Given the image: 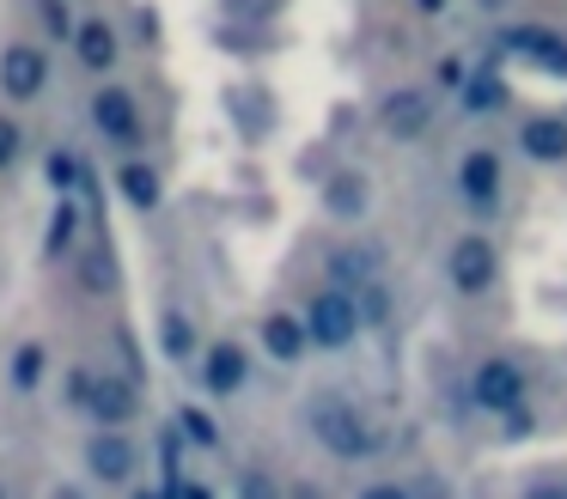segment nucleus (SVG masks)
<instances>
[{
  "instance_id": "nucleus-34",
  "label": "nucleus",
  "mask_w": 567,
  "mask_h": 499,
  "mask_svg": "<svg viewBox=\"0 0 567 499\" xmlns=\"http://www.w3.org/2000/svg\"><path fill=\"white\" fill-rule=\"evenodd\" d=\"M0 499H7V487H0Z\"/></svg>"
},
{
  "instance_id": "nucleus-18",
  "label": "nucleus",
  "mask_w": 567,
  "mask_h": 499,
  "mask_svg": "<svg viewBox=\"0 0 567 499\" xmlns=\"http://www.w3.org/2000/svg\"><path fill=\"white\" fill-rule=\"evenodd\" d=\"M74 231H80V207H74V195H62L50 231H43V256H68V250H74Z\"/></svg>"
},
{
  "instance_id": "nucleus-20",
  "label": "nucleus",
  "mask_w": 567,
  "mask_h": 499,
  "mask_svg": "<svg viewBox=\"0 0 567 499\" xmlns=\"http://www.w3.org/2000/svg\"><path fill=\"white\" fill-rule=\"evenodd\" d=\"M43 365H50L43 341H25V347L13 353V389H38L43 384Z\"/></svg>"
},
{
  "instance_id": "nucleus-31",
  "label": "nucleus",
  "mask_w": 567,
  "mask_h": 499,
  "mask_svg": "<svg viewBox=\"0 0 567 499\" xmlns=\"http://www.w3.org/2000/svg\"><path fill=\"white\" fill-rule=\"evenodd\" d=\"M50 499H86V493H80V487H68V481H62V487H50Z\"/></svg>"
},
{
  "instance_id": "nucleus-13",
  "label": "nucleus",
  "mask_w": 567,
  "mask_h": 499,
  "mask_svg": "<svg viewBox=\"0 0 567 499\" xmlns=\"http://www.w3.org/2000/svg\"><path fill=\"white\" fill-rule=\"evenodd\" d=\"M135 408H141V396H135V384H128V377H92L86 414L99 426H128V420H135Z\"/></svg>"
},
{
  "instance_id": "nucleus-23",
  "label": "nucleus",
  "mask_w": 567,
  "mask_h": 499,
  "mask_svg": "<svg viewBox=\"0 0 567 499\" xmlns=\"http://www.w3.org/2000/svg\"><path fill=\"white\" fill-rule=\"evenodd\" d=\"M19 153H25V128L13 116H0V170H13Z\"/></svg>"
},
{
  "instance_id": "nucleus-3",
  "label": "nucleus",
  "mask_w": 567,
  "mask_h": 499,
  "mask_svg": "<svg viewBox=\"0 0 567 499\" xmlns=\"http://www.w3.org/2000/svg\"><path fill=\"white\" fill-rule=\"evenodd\" d=\"M464 384H470L464 402L476 414H513V408H525V396H530V377H525V365H518L513 353H488V360H476Z\"/></svg>"
},
{
  "instance_id": "nucleus-1",
  "label": "nucleus",
  "mask_w": 567,
  "mask_h": 499,
  "mask_svg": "<svg viewBox=\"0 0 567 499\" xmlns=\"http://www.w3.org/2000/svg\"><path fill=\"white\" fill-rule=\"evenodd\" d=\"M306 426H311V438L342 462H360V457L379 450V426H372L367 408L348 402V396H311L306 402Z\"/></svg>"
},
{
  "instance_id": "nucleus-12",
  "label": "nucleus",
  "mask_w": 567,
  "mask_h": 499,
  "mask_svg": "<svg viewBox=\"0 0 567 499\" xmlns=\"http://www.w3.org/2000/svg\"><path fill=\"white\" fill-rule=\"evenodd\" d=\"M257 335H262V347H269V360H281V365H293L311 353V329H306V316H293V311H269Z\"/></svg>"
},
{
  "instance_id": "nucleus-22",
  "label": "nucleus",
  "mask_w": 567,
  "mask_h": 499,
  "mask_svg": "<svg viewBox=\"0 0 567 499\" xmlns=\"http://www.w3.org/2000/svg\"><path fill=\"white\" fill-rule=\"evenodd\" d=\"M38 12H43V24H50L55 43H74V24L80 19H68V0H38Z\"/></svg>"
},
{
  "instance_id": "nucleus-21",
  "label": "nucleus",
  "mask_w": 567,
  "mask_h": 499,
  "mask_svg": "<svg viewBox=\"0 0 567 499\" xmlns=\"http://www.w3.org/2000/svg\"><path fill=\"white\" fill-rule=\"evenodd\" d=\"M43 177H50V189H55V195H80V158H74V153H50Z\"/></svg>"
},
{
  "instance_id": "nucleus-7",
  "label": "nucleus",
  "mask_w": 567,
  "mask_h": 499,
  "mask_svg": "<svg viewBox=\"0 0 567 499\" xmlns=\"http://www.w3.org/2000/svg\"><path fill=\"white\" fill-rule=\"evenodd\" d=\"M86 469H92V481H99V487H123V481H135V469H141L135 438H128L123 426H99V433L86 438Z\"/></svg>"
},
{
  "instance_id": "nucleus-8",
  "label": "nucleus",
  "mask_w": 567,
  "mask_h": 499,
  "mask_svg": "<svg viewBox=\"0 0 567 499\" xmlns=\"http://www.w3.org/2000/svg\"><path fill=\"white\" fill-rule=\"evenodd\" d=\"M0 92L13 104H31V97L50 92V55L38 43H7L0 49Z\"/></svg>"
},
{
  "instance_id": "nucleus-14",
  "label": "nucleus",
  "mask_w": 567,
  "mask_h": 499,
  "mask_svg": "<svg viewBox=\"0 0 567 499\" xmlns=\"http://www.w3.org/2000/svg\"><path fill=\"white\" fill-rule=\"evenodd\" d=\"M74 55H80V67L111 73L116 55H123V43H116V31H111L104 19H80V24H74Z\"/></svg>"
},
{
  "instance_id": "nucleus-19",
  "label": "nucleus",
  "mask_w": 567,
  "mask_h": 499,
  "mask_svg": "<svg viewBox=\"0 0 567 499\" xmlns=\"http://www.w3.org/2000/svg\"><path fill=\"white\" fill-rule=\"evenodd\" d=\"M177 438H189V445L214 450V445H220V426H214V414H208V408L184 402V408H177Z\"/></svg>"
},
{
  "instance_id": "nucleus-27",
  "label": "nucleus",
  "mask_w": 567,
  "mask_h": 499,
  "mask_svg": "<svg viewBox=\"0 0 567 499\" xmlns=\"http://www.w3.org/2000/svg\"><path fill=\"white\" fill-rule=\"evenodd\" d=\"M86 396H92V372H68V402L86 408Z\"/></svg>"
},
{
  "instance_id": "nucleus-10",
  "label": "nucleus",
  "mask_w": 567,
  "mask_h": 499,
  "mask_svg": "<svg viewBox=\"0 0 567 499\" xmlns=\"http://www.w3.org/2000/svg\"><path fill=\"white\" fill-rule=\"evenodd\" d=\"M92 122H99L104 141L141 146V110H135V92H128V85H99V92H92Z\"/></svg>"
},
{
  "instance_id": "nucleus-25",
  "label": "nucleus",
  "mask_w": 567,
  "mask_h": 499,
  "mask_svg": "<svg viewBox=\"0 0 567 499\" xmlns=\"http://www.w3.org/2000/svg\"><path fill=\"white\" fill-rule=\"evenodd\" d=\"M470 12H482V19H513L518 12V0H464Z\"/></svg>"
},
{
  "instance_id": "nucleus-6",
  "label": "nucleus",
  "mask_w": 567,
  "mask_h": 499,
  "mask_svg": "<svg viewBox=\"0 0 567 499\" xmlns=\"http://www.w3.org/2000/svg\"><path fill=\"white\" fill-rule=\"evenodd\" d=\"M433 122H440V92H433V85H391V92L379 97V128L391 134L396 146L427 141Z\"/></svg>"
},
{
  "instance_id": "nucleus-11",
  "label": "nucleus",
  "mask_w": 567,
  "mask_h": 499,
  "mask_svg": "<svg viewBox=\"0 0 567 499\" xmlns=\"http://www.w3.org/2000/svg\"><path fill=\"white\" fill-rule=\"evenodd\" d=\"M202 389L208 396H238V389L250 384V360H245V347L238 341H214L208 353H202Z\"/></svg>"
},
{
  "instance_id": "nucleus-2",
  "label": "nucleus",
  "mask_w": 567,
  "mask_h": 499,
  "mask_svg": "<svg viewBox=\"0 0 567 499\" xmlns=\"http://www.w3.org/2000/svg\"><path fill=\"white\" fill-rule=\"evenodd\" d=\"M445 183H452V201L470 207V214H494L506 201V158L482 141H464L445 165Z\"/></svg>"
},
{
  "instance_id": "nucleus-28",
  "label": "nucleus",
  "mask_w": 567,
  "mask_h": 499,
  "mask_svg": "<svg viewBox=\"0 0 567 499\" xmlns=\"http://www.w3.org/2000/svg\"><path fill=\"white\" fill-rule=\"evenodd\" d=\"M409 12H415V19H445L452 0H409Z\"/></svg>"
},
{
  "instance_id": "nucleus-15",
  "label": "nucleus",
  "mask_w": 567,
  "mask_h": 499,
  "mask_svg": "<svg viewBox=\"0 0 567 499\" xmlns=\"http://www.w3.org/2000/svg\"><path fill=\"white\" fill-rule=\"evenodd\" d=\"M323 207H330L336 219H360L372 207V183L360 177V170H336L330 189H323Z\"/></svg>"
},
{
  "instance_id": "nucleus-5",
  "label": "nucleus",
  "mask_w": 567,
  "mask_h": 499,
  "mask_svg": "<svg viewBox=\"0 0 567 499\" xmlns=\"http://www.w3.org/2000/svg\"><path fill=\"white\" fill-rule=\"evenodd\" d=\"M445 280L464 299H482V292L501 287V250H494L488 231H457L452 250H445Z\"/></svg>"
},
{
  "instance_id": "nucleus-16",
  "label": "nucleus",
  "mask_w": 567,
  "mask_h": 499,
  "mask_svg": "<svg viewBox=\"0 0 567 499\" xmlns=\"http://www.w3.org/2000/svg\"><path fill=\"white\" fill-rule=\"evenodd\" d=\"M116 189H123V201H128V207H141V214H153V207L165 201L159 170H153V165H141V158H128V165L116 170Z\"/></svg>"
},
{
  "instance_id": "nucleus-32",
  "label": "nucleus",
  "mask_w": 567,
  "mask_h": 499,
  "mask_svg": "<svg viewBox=\"0 0 567 499\" xmlns=\"http://www.w3.org/2000/svg\"><path fill=\"white\" fill-rule=\"evenodd\" d=\"M245 499H269V493H262V481H257V475L245 481Z\"/></svg>"
},
{
  "instance_id": "nucleus-26",
  "label": "nucleus",
  "mask_w": 567,
  "mask_h": 499,
  "mask_svg": "<svg viewBox=\"0 0 567 499\" xmlns=\"http://www.w3.org/2000/svg\"><path fill=\"white\" fill-rule=\"evenodd\" d=\"M360 499H415V493H409L403 481H367V493H360Z\"/></svg>"
},
{
  "instance_id": "nucleus-29",
  "label": "nucleus",
  "mask_w": 567,
  "mask_h": 499,
  "mask_svg": "<svg viewBox=\"0 0 567 499\" xmlns=\"http://www.w3.org/2000/svg\"><path fill=\"white\" fill-rule=\"evenodd\" d=\"M525 499H567V481H530Z\"/></svg>"
},
{
  "instance_id": "nucleus-17",
  "label": "nucleus",
  "mask_w": 567,
  "mask_h": 499,
  "mask_svg": "<svg viewBox=\"0 0 567 499\" xmlns=\"http://www.w3.org/2000/svg\"><path fill=\"white\" fill-rule=\"evenodd\" d=\"M159 347H165V360H177V365L196 360V323H189V316L177 311V304L159 316Z\"/></svg>"
},
{
  "instance_id": "nucleus-33",
  "label": "nucleus",
  "mask_w": 567,
  "mask_h": 499,
  "mask_svg": "<svg viewBox=\"0 0 567 499\" xmlns=\"http://www.w3.org/2000/svg\"><path fill=\"white\" fill-rule=\"evenodd\" d=\"M135 499H172V487H165V493H135Z\"/></svg>"
},
{
  "instance_id": "nucleus-4",
  "label": "nucleus",
  "mask_w": 567,
  "mask_h": 499,
  "mask_svg": "<svg viewBox=\"0 0 567 499\" xmlns=\"http://www.w3.org/2000/svg\"><path fill=\"white\" fill-rule=\"evenodd\" d=\"M360 304H354V292L348 287H318L311 292V304H306V329H311V347H323V353H342V347H354V335H360Z\"/></svg>"
},
{
  "instance_id": "nucleus-24",
  "label": "nucleus",
  "mask_w": 567,
  "mask_h": 499,
  "mask_svg": "<svg viewBox=\"0 0 567 499\" xmlns=\"http://www.w3.org/2000/svg\"><path fill=\"white\" fill-rule=\"evenodd\" d=\"M86 287H92V292H111V287H116V262H111L104 250L86 262Z\"/></svg>"
},
{
  "instance_id": "nucleus-9",
  "label": "nucleus",
  "mask_w": 567,
  "mask_h": 499,
  "mask_svg": "<svg viewBox=\"0 0 567 499\" xmlns=\"http://www.w3.org/2000/svg\"><path fill=\"white\" fill-rule=\"evenodd\" d=\"M513 153L530 158V165H567V116H555V110H530V116H518Z\"/></svg>"
},
{
  "instance_id": "nucleus-30",
  "label": "nucleus",
  "mask_w": 567,
  "mask_h": 499,
  "mask_svg": "<svg viewBox=\"0 0 567 499\" xmlns=\"http://www.w3.org/2000/svg\"><path fill=\"white\" fill-rule=\"evenodd\" d=\"M172 499H214L208 487H196V481H172Z\"/></svg>"
}]
</instances>
